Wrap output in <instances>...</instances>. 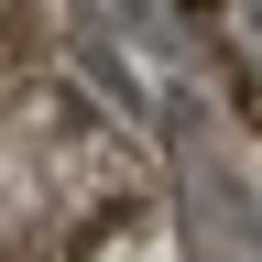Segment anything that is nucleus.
Returning a JSON list of instances; mask_svg holds the SVG:
<instances>
[{"mask_svg": "<svg viewBox=\"0 0 262 262\" xmlns=\"http://www.w3.org/2000/svg\"><path fill=\"white\" fill-rule=\"evenodd\" d=\"M229 262H251V251H229Z\"/></svg>", "mask_w": 262, "mask_h": 262, "instance_id": "nucleus-3", "label": "nucleus"}, {"mask_svg": "<svg viewBox=\"0 0 262 262\" xmlns=\"http://www.w3.org/2000/svg\"><path fill=\"white\" fill-rule=\"evenodd\" d=\"M241 22H251V33H262V0H241Z\"/></svg>", "mask_w": 262, "mask_h": 262, "instance_id": "nucleus-1", "label": "nucleus"}, {"mask_svg": "<svg viewBox=\"0 0 262 262\" xmlns=\"http://www.w3.org/2000/svg\"><path fill=\"white\" fill-rule=\"evenodd\" d=\"M175 11H219V0H175Z\"/></svg>", "mask_w": 262, "mask_h": 262, "instance_id": "nucleus-2", "label": "nucleus"}]
</instances>
